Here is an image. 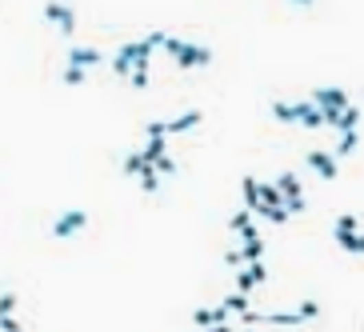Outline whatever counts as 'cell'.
Wrapping results in <instances>:
<instances>
[{
	"mask_svg": "<svg viewBox=\"0 0 364 332\" xmlns=\"http://www.w3.org/2000/svg\"><path fill=\"white\" fill-rule=\"evenodd\" d=\"M160 48H164V52L172 56V64H181V69H208V64H212V48L181 40V36H164Z\"/></svg>",
	"mask_w": 364,
	"mask_h": 332,
	"instance_id": "6da1fadb",
	"label": "cell"
},
{
	"mask_svg": "<svg viewBox=\"0 0 364 332\" xmlns=\"http://www.w3.org/2000/svg\"><path fill=\"white\" fill-rule=\"evenodd\" d=\"M137 64H152V45H148V40H128V45H120V52L113 56L116 76H128Z\"/></svg>",
	"mask_w": 364,
	"mask_h": 332,
	"instance_id": "7a4b0ae2",
	"label": "cell"
},
{
	"mask_svg": "<svg viewBox=\"0 0 364 332\" xmlns=\"http://www.w3.org/2000/svg\"><path fill=\"white\" fill-rule=\"evenodd\" d=\"M332 237H337V244H341L348 257H364V240H361V216L344 213L337 216V224H332Z\"/></svg>",
	"mask_w": 364,
	"mask_h": 332,
	"instance_id": "3957f363",
	"label": "cell"
},
{
	"mask_svg": "<svg viewBox=\"0 0 364 332\" xmlns=\"http://www.w3.org/2000/svg\"><path fill=\"white\" fill-rule=\"evenodd\" d=\"M276 189H280L284 209H288L293 216L308 213V200H304V189H300V176H296V172H280V176H276Z\"/></svg>",
	"mask_w": 364,
	"mask_h": 332,
	"instance_id": "277c9868",
	"label": "cell"
},
{
	"mask_svg": "<svg viewBox=\"0 0 364 332\" xmlns=\"http://www.w3.org/2000/svg\"><path fill=\"white\" fill-rule=\"evenodd\" d=\"M312 104H317L324 117H332V112H341V108L352 104V96L344 93V88H332V84H328V88H317V93H312Z\"/></svg>",
	"mask_w": 364,
	"mask_h": 332,
	"instance_id": "5b68a950",
	"label": "cell"
},
{
	"mask_svg": "<svg viewBox=\"0 0 364 332\" xmlns=\"http://www.w3.org/2000/svg\"><path fill=\"white\" fill-rule=\"evenodd\" d=\"M45 21L56 24L60 36H72V32H76V12H72L69 4H60V0H48L45 4Z\"/></svg>",
	"mask_w": 364,
	"mask_h": 332,
	"instance_id": "8992f818",
	"label": "cell"
},
{
	"mask_svg": "<svg viewBox=\"0 0 364 332\" xmlns=\"http://www.w3.org/2000/svg\"><path fill=\"white\" fill-rule=\"evenodd\" d=\"M84 224H89V213H84V209H72V213H60L56 220H52V237H56V240L76 237V233H80Z\"/></svg>",
	"mask_w": 364,
	"mask_h": 332,
	"instance_id": "52a82bcc",
	"label": "cell"
},
{
	"mask_svg": "<svg viewBox=\"0 0 364 332\" xmlns=\"http://www.w3.org/2000/svg\"><path fill=\"white\" fill-rule=\"evenodd\" d=\"M324 128H337V132H352V128H361V104H348V108H341V112L324 117Z\"/></svg>",
	"mask_w": 364,
	"mask_h": 332,
	"instance_id": "ba28073f",
	"label": "cell"
},
{
	"mask_svg": "<svg viewBox=\"0 0 364 332\" xmlns=\"http://www.w3.org/2000/svg\"><path fill=\"white\" fill-rule=\"evenodd\" d=\"M308 168L317 172L320 180H337L341 176V165H337L332 152H308Z\"/></svg>",
	"mask_w": 364,
	"mask_h": 332,
	"instance_id": "9c48e42d",
	"label": "cell"
},
{
	"mask_svg": "<svg viewBox=\"0 0 364 332\" xmlns=\"http://www.w3.org/2000/svg\"><path fill=\"white\" fill-rule=\"evenodd\" d=\"M296 124L317 132V128H324V112H320L312 100H296Z\"/></svg>",
	"mask_w": 364,
	"mask_h": 332,
	"instance_id": "30bf717a",
	"label": "cell"
},
{
	"mask_svg": "<svg viewBox=\"0 0 364 332\" xmlns=\"http://www.w3.org/2000/svg\"><path fill=\"white\" fill-rule=\"evenodd\" d=\"M69 64H76V69L92 72L96 64H104V56H100V52H96L92 45H76V48L69 52Z\"/></svg>",
	"mask_w": 364,
	"mask_h": 332,
	"instance_id": "8fae6325",
	"label": "cell"
},
{
	"mask_svg": "<svg viewBox=\"0 0 364 332\" xmlns=\"http://www.w3.org/2000/svg\"><path fill=\"white\" fill-rule=\"evenodd\" d=\"M201 120H205L201 108H188V112H181L177 120H164V128H168V132H192V128H201Z\"/></svg>",
	"mask_w": 364,
	"mask_h": 332,
	"instance_id": "7c38bea8",
	"label": "cell"
},
{
	"mask_svg": "<svg viewBox=\"0 0 364 332\" xmlns=\"http://www.w3.org/2000/svg\"><path fill=\"white\" fill-rule=\"evenodd\" d=\"M228 228H232V233H236V237H240V240H252V237H260V228L252 224V213H236V216H232V224H228Z\"/></svg>",
	"mask_w": 364,
	"mask_h": 332,
	"instance_id": "4fadbf2b",
	"label": "cell"
},
{
	"mask_svg": "<svg viewBox=\"0 0 364 332\" xmlns=\"http://www.w3.org/2000/svg\"><path fill=\"white\" fill-rule=\"evenodd\" d=\"M252 213H260L264 220H273V224H288V220H293V213H288L284 204H256Z\"/></svg>",
	"mask_w": 364,
	"mask_h": 332,
	"instance_id": "5bb4252c",
	"label": "cell"
},
{
	"mask_svg": "<svg viewBox=\"0 0 364 332\" xmlns=\"http://www.w3.org/2000/svg\"><path fill=\"white\" fill-rule=\"evenodd\" d=\"M260 324H276V329H296V324H304V320H300L296 312H269V316L260 312Z\"/></svg>",
	"mask_w": 364,
	"mask_h": 332,
	"instance_id": "9a60e30c",
	"label": "cell"
},
{
	"mask_svg": "<svg viewBox=\"0 0 364 332\" xmlns=\"http://www.w3.org/2000/svg\"><path fill=\"white\" fill-rule=\"evenodd\" d=\"M356 148H361V128H352V132H341V144H337V152H332V156L341 161V156H352Z\"/></svg>",
	"mask_w": 364,
	"mask_h": 332,
	"instance_id": "2e32d148",
	"label": "cell"
},
{
	"mask_svg": "<svg viewBox=\"0 0 364 332\" xmlns=\"http://www.w3.org/2000/svg\"><path fill=\"white\" fill-rule=\"evenodd\" d=\"M236 257H240V264H252V261H260V257H264V240H260V237L244 240V248H236Z\"/></svg>",
	"mask_w": 364,
	"mask_h": 332,
	"instance_id": "e0dca14e",
	"label": "cell"
},
{
	"mask_svg": "<svg viewBox=\"0 0 364 332\" xmlns=\"http://www.w3.org/2000/svg\"><path fill=\"white\" fill-rule=\"evenodd\" d=\"M256 204H284V196L276 185H264V180H256Z\"/></svg>",
	"mask_w": 364,
	"mask_h": 332,
	"instance_id": "ac0fdd59",
	"label": "cell"
},
{
	"mask_svg": "<svg viewBox=\"0 0 364 332\" xmlns=\"http://www.w3.org/2000/svg\"><path fill=\"white\" fill-rule=\"evenodd\" d=\"M137 180H140V192H148V196H157V192H160V172H157L152 165H148V168H140V176H137Z\"/></svg>",
	"mask_w": 364,
	"mask_h": 332,
	"instance_id": "d6986e66",
	"label": "cell"
},
{
	"mask_svg": "<svg viewBox=\"0 0 364 332\" xmlns=\"http://www.w3.org/2000/svg\"><path fill=\"white\" fill-rule=\"evenodd\" d=\"M164 141H168V137H157V141H148V148L140 152V156H144V165H157L160 156L168 152V148H164Z\"/></svg>",
	"mask_w": 364,
	"mask_h": 332,
	"instance_id": "ffe728a7",
	"label": "cell"
},
{
	"mask_svg": "<svg viewBox=\"0 0 364 332\" xmlns=\"http://www.w3.org/2000/svg\"><path fill=\"white\" fill-rule=\"evenodd\" d=\"M89 80V72L76 69V64H65V72H60V84H69V88H76V84H84Z\"/></svg>",
	"mask_w": 364,
	"mask_h": 332,
	"instance_id": "44dd1931",
	"label": "cell"
},
{
	"mask_svg": "<svg viewBox=\"0 0 364 332\" xmlns=\"http://www.w3.org/2000/svg\"><path fill=\"white\" fill-rule=\"evenodd\" d=\"M252 288H256V281H252L249 264H240V272H236V288H232V292H244V296H252Z\"/></svg>",
	"mask_w": 364,
	"mask_h": 332,
	"instance_id": "7402d4cb",
	"label": "cell"
},
{
	"mask_svg": "<svg viewBox=\"0 0 364 332\" xmlns=\"http://www.w3.org/2000/svg\"><path fill=\"white\" fill-rule=\"evenodd\" d=\"M273 117L280 120V124H296V104H284V100H276V104H273Z\"/></svg>",
	"mask_w": 364,
	"mask_h": 332,
	"instance_id": "603a6c76",
	"label": "cell"
},
{
	"mask_svg": "<svg viewBox=\"0 0 364 332\" xmlns=\"http://www.w3.org/2000/svg\"><path fill=\"white\" fill-rule=\"evenodd\" d=\"M220 305H225L228 312H236V316H240V312L249 309V296H244V292H228V296L220 300Z\"/></svg>",
	"mask_w": 364,
	"mask_h": 332,
	"instance_id": "cb8c5ba5",
	"label": "cell"
},
{
	"mask_svg": "<svg viewBox=\"0 0 364 332\" xmlns=\"http://www.w3.org/2000/svg\"><path fill=\"white\" fill-rule=\"evenodd\" d=\"M140 168H148V165H144V156H140V152H133V156H124V176H140Z\"/></svg>",
	"mask_w": 364,
	"mask_h": 332,
	"instance_id": "d4e9b609",
	"label": "cell"
},
{
	"mask_svg": "<svg viewBox=\"0 0 364 332\" xmlns=\"http://www.w3.org/2000/svg\"><path fill=\"white\" fill-rule=\"evenodd\" d=\"M240 192H244V204H249V213H252V209H256V180L244 176V180H240Z\"/></svg>",
	"mask_w": 364,
	"mask_h": 332,
	"instance_id": "484cf974",
	"label": "cell"
},
{
	"mask_svg": "<svg viewBox=\"0 0 364 332\" xmlns=\"http://www.w3.org/2000/svg\"><path fill=\"white\" fill-rule=\"evenodd\" d=\"M152 168H157L160 176H172V172H177V156H168V152H164V156H160Z\"/></svg>",
	"mask_w": 364,
	"mask_h": 332,
	"instance_id": "4316f807",
	"label": "cell"
},
{
	"mask_svg": "<svg viewBox=\"0 0 364 332\" xmlns=\"http://www.w3.org/2000/svg\"><path fill=\"white\" fill-rule=\"evenodd\" d=\"M144 137H148V141H157V137H168L164 120H148V124H144Z\"/></svg>",
	"mask_w": 364,
	"mask_h": 332,
	"instance_id": "83f0119b",
	"label": "cell"
},
{
	"mask_svg": "<svg viewBox=\"0 0 364 332\" xmlns=\"http://www.w3.org/2000/svg\"><path fill=\"white\" fill-rule=\"evenodd\" d=\"M16 312V292H0V316H12Z\"/></svg>",
	"mask_w": 364,
	"mask_h": 332,
	"instance_id": "f1b7e54d",
	"label": "cell"
},
{
	"mask_svg": "<svg viewBox=\"0 0 364 332\" xmlns=\"http://www.w3.org/2000/svg\"><path fill=\"white\" fill-rule=\"evenodd\" d=\"M296 316H300V320H317V316H320V305H317V300H304Z\"/></svg>",
	"mask_w": 364,
	"mask_h": 332,
	"instance_id": "f546056e",
	"label": "cell"
},
{
	"mask_svg": "<svg viewBox=\"0 0 364 332\" xmlns=\"http://www.w3.org/2000/svg\"><path fill=\"white\" fill-rule=\"evenodd\" d=\"M192 324L196 329H212V309H196L192 312Z\"/></svg>",
	"mask_w": 364,
	"mask_h": 332,
	"instance_id": "4dcf8cb0",
	"label": "cell"
},
{
	"mask_svg": "<svg viewBox=\"0 0 364 332\" xmlns=\"http://www.w3.org/2000/svg\"><path fill=\"white\" fill-rule=\"evenodd\" d=\"M21 329V320H16V312L12 316H0V332H16Z\"/></svg>",
	"mask_w": 364,
	"mask_h": 332,
	"instance_id": "1f68e13d",
	"label": "cell"
},
{
	"mask_svg": "<svg viewBox=\"0 0 364 332\" xmlns=\"http://www.w3.org/2000/svg\"><path fill=\"white\" fill-rule=\"evenodd\" d=\"M164 36H168V32H148L144 40H148V45H152V48H160V45H164Z\"/></svg>",
	"mask_w": 364,
	"mask_h": 332,
	"instance_id": "d6a6232c",
	"label": "cell"
},
{
	"mask_svg": "<svg viewBox=\"0 0 364 332\" xmlns=\"http://www.w3.org/2000/svg\"><path fill=\"white\" fill-rule=\"evenodd\" d=\"M225 264H228V268H240V257H236V248H232V252H225Z\"/></svg>",
	"mask_w": 364,
	"mask_h": 332,
	"instance_id": "836d02e7",
	"label": "cell"
},
{
	"mask_svg": "<svg viewBox=\"0 0 364 332\" xmlns=\"http://www.w3.org/2000/svg\"><path fill=\"white\" fill-rule=\"evenodd\" d=\"M212 332H236V329H228V324H212Z\"/></svg>",
	"mask_w": 364,
	"mask_h": 332,
	"instance_id": "e575fe53",
	"label": "cell"
},
{
	"mask_svg": "<svg viewBox=\"0 0 364 332\" xmlns=\"http://www.w3.org/2000/svg\"><path fill=\"white\" fill-rule=\"evenodd\" d=\"M293 4H312V0H293Z\"/></svg>",
	"mask_w": 364,
	"mask_h": 332,
	"instance_id": "d590c367",
	"label": "cell"
},
{
	"mask_svg": "<svg viewBox=\"0 0 364 332\" xmlns=\"http://www.w3.org/2000/svg\"><path fill=\"white\" fill-rule=\"evenodd\" d=\"M16 332H24V329H16Z\"/></svg>",
	"mask_w": 364,
	"mask_h": 332,
	"instance_id": "8d00e7d4",
	"label": "cell"
},
{
	"mask_svg": "<svg viewBox=\"0 0 364 332\" xmlns=\"http://www.w3.org/2000/svg\"><path fill=\"white\" fill-rule=\"evenodd\" d=\"M244 332H252V329H244Z\"/></svg>",
	"mask_w": 364,
	"mask_h": 332,
	"instance_id": "74e56055",
	"label": "cell"
}]
</instances>
